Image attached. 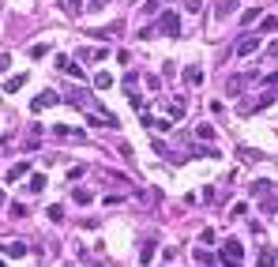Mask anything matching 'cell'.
<instances>
[{
    "instance_id": "6da1fadb",
    "label": "cell",
    "mask_w": 278,
    "mask_h": 267,
    "mask_svg": "<svg viewBox=\"0 0 278 267\" xmlns=\"http://www.w3.org/2000/svg\"><path fill=\"white\" fill-rule=\"evenodd\" d=\"M271 102H275V90H263V94H252V98H241V102H237V113H241V117H252V113L267 109Z\"/></svg>"
},
{
    "instance_id": "4fadbf2b",
    "label": "cell",
    "mask_w": 278,
    "mask_h": 267,
    "mask_svg": "<svg viewBox=\"0 0 278 267\" xmlns=\"http://www.w3.org/2000/svg\"><path fill=\"white\" fill-rule=\"evenodd\" d=\"M185 98H173V102H169V117H173V121H181V117H185Z\"/></svg>"
},
{
    "instance_id": "3957f363",
    "label": "cell",
    "mask_w": 278,
    "mask_h": 267,
    "mask_svg": "<svg viewBox=\"0 0 278 267\" xmlns=\"http://www.w3.org/2000/svg\"><path fill=\"white\" fill-rule=\"evenodd\" d=\"M252 83H260V76H256V72H245V76H229V79H226V94H245Z\"/></svg>"
},
{
    "instance_id": "4dcf8cb0",
    "label": "cell",
    "mask_w": 278,
    "mask_h": 267,
    "mask_svg": "<svg viewBox=\"0 0 278 267\" xmlns=\"http://www.w3.org/2000/svg\"><path fill=\"white\" fill-rule=\"evenodd\" d=\"M214 237H218L214 230H203V233H199V241H203V245H214Z\"/></svg>"
},
{
    "instance_id": "83f0119b",
    "label": "cell",
    "mask_w": 278,
    "mask_h": 267,
    "mask_svg": "<svg viewBox=\"0 0 278 267\" xmlns=\"http://www.w3.org/2000/svg\"><path fill=\"white\" fill-rule=\"evenodd\" d=\"M8 211H11V218H26V207H23V203H19V199H15V203H11V207H8Z\"/></svg>"
},
{
    "instance_id": "7c38bea8",
    "label": "cell",
    "mask_w": 278,
    "mask_h": 267,
    "mask_svg": "<svg viewBox=\"0 0 278 267\" xmlns=\"http://www.w3.org/2000/svg\"><path fill=\"white\" fill-rule=\"evenodd\" d=\"M26 173H30V162H15L8 170V181H19V177H26Z\"/></svg>"
},
{
    "instance_id": "44dd1931",
    "label": "cell",
    "mask_w": 278,
    "mask_h": 267,
    "mask_svg": "<svg viewBox=\"0 0 278 267\" xmlns=\"http://www.w3.org/2000/svg\"><path fill=\"white\" fill-rule=\"evenodd\" d=\"M60 8H64V15H79V0H60Z\"/></svg>"
},
{
    "instance_id": "277c9868",
    "label": "cell",
    "mask_w": 278,
    "mask_h": 267,
    "mask_svg": "<svg viewBox=\"0 0 278 267\" xmlns=\"http://www.w3.org/2000/svg\"><path fill=\"white\" fill-rule=\"evenodd\" d=\"M241 260H245V249H241V241L229 237V241L222 245V264L226 267H241Z\"/></svg>"
},
{
    "instance_id": "d6a6232c",
    "label": "cell",
    "mask_w": 278,
    "mask_h": 267,
    "mask_svg": "<svg viewBox=\"0 0 278 267\" xmlns=\"http://www.w3.org/2000/svg\"><path fill=\"white\" fill-rule=\"evenodd\" d=\"M229 11H237V0H226V4L218 8V15H229Z\"/></svg>"
},
{
    "instance_id": "ac0fdd59",
    "label": "cell",
    "mask_w": 278,
    "mask_h": 267,
    "mask_svg": "<svg viewBox=\"0 0 278 267\" xmlns=\"http://www.w3.org/2000/svg\"><path fill=\"white\" fill-rule=\"evenodd\" d=\"M105 49H79V61H101Z\"/></svg>"
},
{
    "instance_id": "603a6c76",
    "label": "cell",
    "mask_w": 278,
    "mask_h": 267,
    "mask_svg": "<svg viewBox=\"0 0 278 267\" xmlns=\"http://www.w3.org/2000/svg\"><path fill=\"white\" fill-rule=\"evenodd\" d=\"M45 215H49V222H60V218H64V207H60V203H53L49 211H45Z\"/></svg>"
},
{
    "instance_id": "d4e9b609",
    "label": "cell",
    "mask_w": 278,
    "mask_h": 267,
    "mask_svg": "<svg viewBox=\"0 0 278 267\" xmlns=\"http://www.w3.org/2000/svg\"><path fill=\"white\" fill-rule=\"evenodd\" d=\"M45 53H49V45H42V42H38V45H30V57H34V61H42Z\"/></svg>"
},
{
    "instance_id": "8d00e7d4",
    "label": "cell",
    "mask_w": 278,
    "mask_h": 267,
    "mask_svg": "<svg viewBox=\"0 0 278 267\" xmlns=\"http://www.w3.org/2000/svg\"><path fill=\"white\" fill-rule=\"evenodd\" d=\"M0 207H4V192H0Z\"/></svg>"
},
{
    "instance_id": "1f68e13d",
    "label": "cell",
    "mask_w": 278,
    "mask_h": 267,
    "mask_svg": "<svg viewBox=\"0 0 278 267\" xmlns=\"http://www.w3.org/2000/svg\"><path fill=\"white\" fill-rule=\"evenodd\" d=\"M241 215H248V203H233V215L229 218H241Z\"/></svg>"
},
{
    "instance_id": "f546056e",
    "label": "cell",
    "mask_w": 278,
    "mask_h": 267,
    "mask_svg": "<svg viewBox=\"0 0 278 267\" xmlns=\"http://www.w3.org/2000/svg\"><path fill=\"white\" fill-rule=\"evenodd\" d=\"M195 260H199V264H214V256L207 249H195Z\"/></svg>"
},
{
    "instance_id": "e0dca14e",
    "label": "cell",
    "mask_w": 278,
    "mask_h": 267,
    "mask_svg": "<svg viewBox=\"0 0 278 267\" xmlns=\"http://www.w3.org/2000/svg\"><path fill=\"white\" fill-rule=\"evenodd\" d=\"M154 260V241H143V249H139V264H151Z\"/></svg>"
},
{
    "instance_id": "e575fe53",
    "label": "cell",
    "mask_w": 278,
    "mask_h": 267,
    "mask_svg": "<svg viewBox=\"0 0 278 267\" xmlns=\"http://www.w3.org/2000/svg\"><path fill=\"white\" fill-rule=\"evenodd\" d=\"M8 68H11V57H8V53H0V76H4Z\"/></svg>"
},
{
    "instance_id": "d590c367",
    "label": "cell",
    "mask_w": 278,
    "mask_h": 267,
    "mask_svg": "<svg viewBox=\"0 0 278 267\" xmlns=\"http://www.w3.org/2000/svg\"><path fill=\"white\" fill-rule=\"evenodd\" d=\"M185 8H188V11H199V8H203V0H185Z\"/></svg>"
},
{
    "instance_id": "f1b7e54d",
    "label": "cell",
    "mask_w": 278,
    "mask_h": 267,
    "mask_svg": "<svg viewBox=\"0 0 278 267\" xmlns=\"http://www.w3.org/2000/svg\"><path fill=\"white\" fill-rule=\"evenodd\" d=\"M252 192H256V196H267V192H271V181H256Z\"/></svg>"
},
{
    "instance_id": "8fae6325",
    "label": "cell",
    "mask_w": 278,
    "mask_h": 267,
    "mask_svg": "<svg viewBox=\"0 0 278 267\" xmlns=\"http://www.w3.org/2000/svg\"><path fill=\"white\" fill-rule=\"evenodd\" d=\"M53 136H60V139H83V132H79V128H68V124H57Z\"/></svg>"
},
{
    "instance_id": "30bf717a",
    "label": "cell",
    "mask_w": 278,
    "mask_h": 267,
    "mask_svg": "<svg viewBox=\"0 0 278 267\" xmlns=\"http://www.w3.org/2000/svg\"><path fill=\"white\" fill-rule=\"evenodd\" d=\"M260 211H263V215H275V211H278V192H267V196H263Z\"/></svg>"
},
{
    "instance_id": "ffe728a7",
    "label": "cell",
    "mask_w": 278,
    "mask_h": 267,
    "mask_svg": "<svg viewBox=\"0 0 278 267\" xmlns=\"http://www.w3.org/2000/svg\"><path fill=\"white\" fill-rule=\"evenodd\" d=\"M260 30H263V34H271V30H278V19H275V15L260 19Z\"/></svg>"
},
{
    "instance_id": "d6986e66",
    "label": "cell",
    "mask_w": 278,
    "mask_h": 267,
    "mask_svg": "<svg viewBox=\"0 0 278 267\" xmlns=\"http://www.w3.org/2000/svg\"><path fill=\"white\" fill-rule=\"evenodd\" d=\"M42 188H45V173H34L30 184H26V192H42Z\"/></svg>"
},
{
    "instance_id": "4316f807",
    "label": "cell",
    "mask_w": 278,
    "mask_h": 267,
    "mask_svg": "<svg viewBox=\"0 0 278 267\" xmlns=\"http://www.w3.org/2000/svg\"><path fill=\"white\" fill-rule=\"evenodd\" d=\"M195 136H199V139H214V128H211V124H199V128H195Z\"/></svg>"
},
{
    "instance_id": "ba28073f",
    "label": "cell",
    "mask_w": 278,
    "mask_h": 267,
    "mask_svg": "<svg viewBox=\"0 0 278 267\" xmlns=\"http://www.w3.org/2000/svg\"><path fill=\"white\" fill-rule=\"evenodd\" d=\"M185 83L188 87H199L203 83V68H199V64H188V68H185Z\"/></svg>"
},
{
    "instance_id": "9a60e30c",
    "label": "cell",
    "mask_w": 278,
    "mask_h": 267,
    "mask_svg": "<svg viewBox=\"0 0 278 267\" xmlns=\"http://www.w3.org/2000/svg\"><path fill=\"white\" fill-rule=\"evenodd\" d=\"M4 252L8 256H26V245L23 241H4Z\"/></svg>"
},
{
    "instance_id": "8992f818",
    "label": "cell",
    "mask_w": 278,
    "mask_h": 267,
    "mask_svg": "<svg viewBox=\"0 0 278 267\" xmlns=\"http://www.w3.org/2000/svg\"><path fill=\"white\" fill-rule=\"evenodd\" d=\"M275 260H278L275 245H260V249H256V264L260 267H275Z\"/></svg>"
},
{
    "instance_id": "7402d4cb",
    "label": "cell",
    "mask_w": 278,
    "mask_h": 267,
    "mask_svg": "<svg viewBox=\"0 0 278 267\" xmlns=\"http://www.w3.org/2000/svg\"><path fill=\"white\" fill-rule=\"evenodd\" d=\"M158 4H162V0H143V4H139V11H143V15H154V11H158Z\"/></svg>"
},
{
    "instance_id": "5b68a950",
    "label": "cell",
    "mask_w": 278,
    "mask_h": 267,
    "mask_svg": "<svg viewBox=\"0 0 278 267\" xmlns=\"http://www.w3.org/2000/svg\"><path fill=\"white\" fill-rule=\"evenodd\" d=\"M256 49H260V34H245L241 42L233 45V53H237V57H252Z\"/></svg>"
},
{
    "instance_id": "52a82bcc",
    "label": "cell",
    "mask_w": 278,
    "mask_h": 267,
    "mask_svg": "<svg viewBox=\"0 0 278 267\" xmlns=\"http://www.w3.org/2000/svg\"><path fill=\"white\" fill-rule=\"evenodd\" d=\"M57 102H60V98H57V90H45V94H38V98L30 102V109H34V113H42L45 105H57Z\"/></svg>"
},
{
    "instance_id": "484cf974",
    "label": "cell",
    "mask_w": 278,
    "mask_h": 267,
    "mask_svg": "<svg viewBox=\"0 0 278 267\" xmlns=\"http://www.w3.org/2000/svg\"><path fill=\"white\" fill-rule=\"evenodd\" d=\"M260 19V8H248V11H241V23H256Z\"/></svg>"
},
{
    "instance_id": "cb8c5ba5",
    "label": "cell",
    "mask_w": 278,
    "mask_h": 267,
    "mask_svg": "<svg viewBox=\"0 0 278 267\" xmlns=\"http://www.w3.org/2000/svg\"><path fill=\"white\" fill-rule=\"evenodd\" d=\"M72 199H76V203H91V192H87V188H76V192H72Z\"/></svg>"
},
{
    "instance_id": "836d02e7",
    "label": "cell",
    "mask_w": 278,
    "mask_h": 267,
    "mask_svg": "<svg viewBox=\"0 0 278 267\" xmlns=\"http://www.w3.org/2000/svg\"><path fill=\"white\" fill-rule=\"evenodd\" d=\"M263 57H267V61H275V57H278V42H271L267 49H263Z\"/></svg>"
},
{
    "instance_id": "2e32d148",
    "label": "cell",
    "mask_w": 278,
    "mask_h": 267,
    "mask_svg": "<svg viewBox=\"0 0 278 267\" xmlns=\"http://www.w3.org/2000/svg\"><path fill=\"white\" fill-rule=\"evenodd\" d=\"M94 87H98V90H109V87H113V76H109V72H98V76H94Z\"/></svg>"
},
{
    "instance_id": "7a4b0ae2",
    "label": "cell",
    "mask_w": 278,
    "mask_h": 267,
    "mask_svg": "<svg viewBox=\"0 0 278 267\" xmlns=\"http://www.w3.org/2000/svg\"><path fill=\"white\" fill-rule=\"evenodd\" d=\"M154 30H158V34H169V38H181V15L177 11H162Z\"/></svg>"
},
{
    "instance_id": "9c48e42d",
    "label": "cell",
    "mask_w": 278,
    "mask_h": 267,
    "mask_svg": "<svg viewBox=\"0 0 278 267\" xmlns=\"http://www.w3.org/2000/svg\"><path fill=\"white\" fill-rule=\"evenodd\" d=\"M23 83H26V72H19V76H8V79H4V90H8V94H15Z\"/></svg>"
},
{
    "instance_id": "5bb4252c",
    "label": "cell",
    "mask_w": 278,
    "mask_h": 267,
    "mask_svg": "<svg viewBox=\"0 0 278 267\" xmlns=\"http://www.w3.org/2000/svg\"><path fill=\"white\" fill-rule=\"evenodd\" d=\"M113 34H117V23H113V26H98V30H91V38H98V42H109Z\"/></svg>"
}]
</instances>
